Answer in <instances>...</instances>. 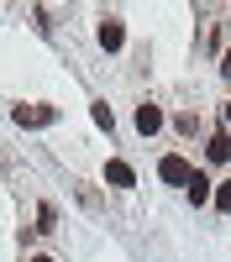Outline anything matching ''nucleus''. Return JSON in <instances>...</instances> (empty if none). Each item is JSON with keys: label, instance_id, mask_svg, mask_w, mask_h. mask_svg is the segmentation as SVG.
Returning <instances> with one entry per match:
<instances>
[{"label": "nucleus", "instance_id": "nucleus-1", "mask_svg": "<svg viewBox=\"0 0 231 262\" xmlns=\"http://www.w3.org/2000/svg\"><path fill=\"white\" fill-rule=\"evenodd\" d=\"M189 173H195V163H189L184 152H163V158H158V179H163V184L184 189V184H189Z\"/></svg>", "mask_w": 231, "mask_h": 262}, {"label": "nucleus", "instance_id": "nucleus-2", "mask_svg": "<svg viewBox=\"0 0 231 262\" xmlns=\"http://www.w3.org/2000/svg\"><path fill=\"white\" fill-rule=\"evenodd\" d=\"M11 121H16L21 131H42V126H53V121H58V105H16Z\"/></svg>", "mask_w": 231, "mask_h": 262}, {"label": "nucleus", "instance_id": "nucleus-3", "mask_svg": "<svg viewBox=\"0 0 231 262\" xmlns=\"http://www.w3.org/2000/svg\"><path fill=\"white\" fill-rule=\"evenodd\" d=\"M95 37H100V48H105V53H121V48H126V27H121L116 16H105L100 27H95Z\"/></svg>", "mask_w": 231, "mask_h": 262}, {"label": "nucleus", "instance_id": "nucleus-4", "mask_svg": "<svg viewBox=\"0 0 231 262\" xmlns=\"http://www.w3.org/2000/svg\"><path fill=\"white\" fill-rule=\"evenodd\" d=\"M105 184H111V189H132V184H137V173H132V163H121V158H111V163H105Z\"/></svg>", "mask_w": 231, "mask_h": 262}, {"label": "nucleus", "instance_id": "nucleus-5", "mask_svg": "<svg viewBox=\"0 0 231 262\" xmlns=\"http://www.w3.org/2000/svg\"><path fill=\"white\" fill-rule=\"evenodd\" d=\"M184 194H189V205H205L216 189H210V179H205V173L195 168V173H189V184H184Z\"/></svg>", "mask_w": 231, "mask_h": 262}, {"label": "nucleus", "instance_id": "nucleus-6", "mask_svg": "<svg viewBox=\"0 0 231 262\" xmlns=\"http://www.w3.org/2000/svg\"><path fill=\"white\" fill-rule=\"evenodd\" d=\"M137 131H142V137L163 131V111H158V105H137Z\"/></svg>", "mask_w": 231, "mask_h": 262}, {"label": "nucleus", "instance_id": "nucleus-7", "mask_svg": "<svg viewBox=\"0 0 231 262\" xmlns=\"http://www.w3.org/2000/svg\"><path fill=\"white\" fill-rule=\"evenodd\" d=\"M205 158H210V163H226V158H231V137H226V131H216V137L205 142Z\"/></svg>", "mask_w": 231, "mask_h": 262}, {"label": "nucleus", "instance_id": "nucleus-8", "mask_svg": "<svg viewBox=\"0 0 231 262\" xmlns=\"http://www.w3.org/2000/svg\"><path fill=\"white\" fill-rule=\"evenodd\" d=\"M174 131H179V137H195V131H200V116H195V111H179V116H174Z\"/></svg>", "mask_w": 231, "mask_h": 262}, {"label": "nucleus", "instance_id": "nucleus-9", "mask_svg": "<svg viewBox=\"0 0 231 262\" xmlns=\"http://www.w3.org/2000/svg\"><path fill=\"white\" fill-rule=\"evenodd\" d=\"M210 205H216L221 215H231V179H221V184H216V194H210Z\"/></svg>", "mask_w": 231, "mask_h": 262}, {"label": "nucleus", "instance_id": "nucleus-10", "mask_svg": "<svg viewBox=\"0 0 231 262\" xmlns=\"http://www.w3.org/2000/svg\"><path fill=\"white\" fill-rule=\"evenodd\" d=\"M95 126L111 131V105H105V100H95Z\"/></svg>", "mask_w": 231, "mask_h": 262}, {"label": "nucleus", "instance_id": "nucleus-11", "mask_svg": "<svg viewBox=\"0 0 231 262\" xmlns=\"http://www.w3.org/2000/svg\"><path fill=\"white\" fill-rule=\"evenodd\" d=\"M221 74H226V79H231V48H226V53H221Z\"/></svg>", "mask_w": 231, "mask_h": 262}, {"label": "nucleus", "instance_id": "nucleus-12", "mask_svg": "<svg viewBox=\"0 0 231 262\" xmlns=\"http://www.w3.org/2000/svg\"><path fill=\"white\" fill-rule=\"evenodd\" d=\"M221 121H226V126H231V100H226V105H221Z\"/></svg>", "mask_w": 231, "mask_h": 262}, {"label": "nucleus", "instance_id": "nucleus-13", "mask_svg": "<svg viewBox=\"0 0 231 262\" xmlns=\"http://www.w3.org/2000/svg\"><path fill=\"white\" fill-rule=\"evenodd\" d=\"M32 262H53V257H32Z\"/></svg>", "mask_w": 231, "mask_h": 262}]
</instances>
